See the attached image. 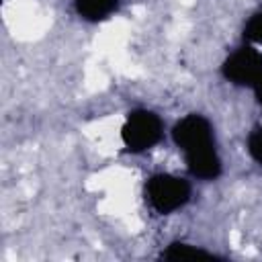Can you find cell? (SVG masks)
Returning a JSON list of instances; mask_svg holds the SVG:
<instances>
[{
    "mask_svg": "<svg viewBox=\"0 0 262 262\" xmlns=\"http://www.w3.org/2000/svg\"><path fill=\"white\" fill-rule=\"evenodd\" d=\"M174 143L182 149L186 168L201 180H215L221 174V158L215 149L211 123L203 115H186L172 129Z\"/></svg>",
    "mask_w": 262,
    "mask_h": 262,
    "instance_id": "obj_1",
    "label": "cell"
},
{
    "mask_svg": "<svg viewBox=\"0 0 262 262\" xmlns=\"http://www.w3.org/2000/svg\"><path fill=\"white\" fill-rule=\"evenodd\" d=\"M145 199L160 215L182 209L190 199V184L174 174H154L145 182Z\"/></svg>",
    "mask_w": 262,
    "mask_h": 262,
    "instance_id": "obj_2",
    "label": "cell"
},
{
    "mask_svg": "<svg viewBox=\"0 0 262 262\" xmlns=\"http://www.w3.org/2000/svg\"><path fill=\"white\" fill-rule=\"evenodd\" d=\"M162 135H164L162 119L147 108H137V111L129 113V117L121 129V139H123L125 147L133 154L154 147L162 139Z\"/></svg>",
    "mask_w": 262,
    "mask_h": 262,
    "instance_id": "obj_3",
    "label": "cell"
},
{
    "mask_svg": "<svg viewBox=\"0 0 262 262\" xmlns=\"http://www.w3.org/2000/svg\"><path fill=\"white\" fill-rule=\"evenodd\" d=\"M221 74L227 82L235 86L252 88L262 78V53L250 45H244L225 57Z\"/></svg>",
    "mask_w": 262,
    "mask_h": 262,
    "instance_id": "obj_4",
    "label": "cell"
},
{
    "mask_svg": "<svg viewBox=\"0 0 262 262\" xmlns=\"http://www.w3.org/2000/svg\"><path fill=\"white\" fill-rule=\"evenodd\" d=\"M121 0H74L76 12L90 23H98L108 18L117 8Z\"/></svg>",
    "mask_w": 262,
    "mask_h": 262,
    "instance_id": "obj_5",
    "label": "cell"
},
{
    "mask_svg": "<svg viewBox=\"0 0 262 262\" xmlns=\"http://www.w3.org/2000/svg\"><path fill=\"white\" fill-rule=\"evenodd\" d=\"M160 258L162 260H196V258H209L211 260V258H219V256L213 254V252H207L199 246H190V244H184V242H174L162 252Z\"/></svg>",
    "mask_w": 262,
    "mask_h": 262,
    "instance_id": "obj_6",
    "label": "cell"
},
{
    "mask_svg": "<svg viewBox=\"0 0 262 262\" xmlns=\"http://www.w3.org/2000/svg\"><path fill=\"white\" fill-rule=\"evenodd\" d=\"M244 39L252 41V43H262V10L260 12H254L246 27H244Z\"/></svg>",
    "mask_w": 262,
    "mask_h": 262,
    "instance_id": "obj_7",
    "label": "cell"
},
{
    "mask_svg": "<svg viewBox=\"0 0 262 262\" xmlns=\"http://www.w3.org/2000/svg\"><path fill=\"white\" fill-rule=\"evenodd\" d=\"M248 151L250 156L262 166V127H256L248 135Z\"/></svg>",
    "mask_w": 262,
    "mask_h": 262,
    "instance_id": "obj_8",
    "label": "cell"
},
{
    "mask_svg": "<svg viewBox=\"0 0 262 262\" xmlns=\"http://www.w3.org/2000/svg\"><path fill=\"white\" fill-rule=\"evenodd\" d=\"M252 90H254V96H256V102H258V106L262 108V78L252 86Z\"/></svg>",
    "mask_w": 262,
    "mask_h": 262,
    "instance_id": "obj_9",
    "label": "cell"
}]
</instances>
